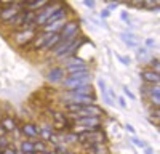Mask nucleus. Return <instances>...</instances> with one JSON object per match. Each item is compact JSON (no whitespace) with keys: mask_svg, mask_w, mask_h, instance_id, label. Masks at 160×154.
Here are the masks:
<instances>
[{"mask_svg":"<svg viewBox=\"0 0 160 154\" xmlns=\"http://www.w3.org/2000/svg\"><path fill=\"white\" fill-rule=\"evenodd\" d=\"M61 8V3H53V5H45L42 10H38L37 13H35V24L37 26H43L45 23H47V19L53 15V13H55L56 10H59Z\"/></svg>","mask_w":160,"mask_h":154,"instance_id":"nucleus-1","label":"nucleus"},{"mask_svg":"<svg viewBox=\"0 0 160 154\" xmlns=\"http://www.w3.org/2000/svg\"><path fill=\"white\" fill-rule=\"evenodd\" d=\"M24 8H26V5H24L22 0H18V2L13 3V5H7V7H3L2 10H0V19H2V21H8L13 16H16L18 13L21 10H24Z\"/></svg>","mask_w":160,"mask_h":154,"instance_id":"nucleus-2","label":"nucleus"},{"mask_svg":"<svg viewBox=\"0 0 160 154\" xmlns=\"http://www.w3.org/2000/svg\"><path fill=\"white\" fill-rule=\"evenodd\" d=\"M61 82H62V85L68 88V90H72V88H75V87H78V85L90 84V82H91V72L87 74V75H83V77H71V75H68V77H66V79H62Z\"/></svg>","mask_w":160,"mask_h":154,"instance_id":"nucleus-3","label":"nucleus"},{"mask_svg":"<svg viewBox=\"0 0 160 154\" xmlns=\"http://www.w3.org/2000/svg\"><path fill=\"white\" fill-rule=\"evenodd\" d=\"M35 38V31L32 29H22L21 32H16L15 34V42L19 45V47H28L32 40Z\"/></svg>","mask_w":160,"mask_h":154,"instance_id":"nucleus-4","label":"nucleus"},{"mask_svg":"<svg viewBox=\"0 0 160 154\" xmlns=\"http://www.w3.org/2000/svg\"><path fill=\"white\" fill-rule=\"evenodd\" d=\"M77 116L78 117H83V116H91V117H102L104 116V111H102V108H99L96 103H93V105H85V106H82V109H80L78 112H77Z\"/></svg>","mask_w":160,"mask_h":154,"instance_id":"nucleus-5","label":"nucleus"},{"mask_svg":"<svg viewBox=\"0 0 160 154\" xmlns=\"http://www.w3.org/2000/svg\"><path fill=\"white\" fill-rule=\"evenodd\" d=\"M142 93L148 95L149 100L152 101V105L155 108H158L160 105V87L158 85H149V84H144L142 87Z\"/></svg>","mask_w":160,"mask_h":154,"instance_id":"nucleus-6","label":"nucleus"},{"mask_svg":"<svg viewBox=\"0 0 160 154\" xmlns=\"http://www.w3.org/2000/svg\"><path fill=\"white\" fill-rule=\"evenodd\" d=\"M74 124L83 125V127H90V128H101V127H102V121H101L99 117H91V116H83V117H78Z\"/></svg>","mask_w":160,"mask_h":154,"instance_id":"nucleus-7","label":"nucleus"},{"mask_svg":"<svg viewBox=\"0 0 160 154\" xmlns=\"http://www.w3.org/2000/svg\"><path fill=\"white\" fill-rule=\"evenodd\" d=\"M21 135L24 138H28V140H35L38 138V127L35 124H31V122H26L21 125Z\"/></svg>","mask_w":160,"mask_h":154,"instance_id":"nucleus-8","label":"nucleus"},{"mask_svg":"<svg viewBox=\"0 0 160 154\" xmlns=\"http://www.w3.org/2000/svg\"><path fill=\"white\" fill-rule=\"evenodd\" d=\"M0 127H2L7 133H13L18 128V122L13 116L7 114V116H2V117H0Z\"/></svg>","mask_w":160,"mask_h":154,"instance_id":"nucleus-9","label":"nucleus"},{"mask_svg":"<svg viewBox=\"0 0 160 154\" xmlns=\"http://www.w3.org/2000/svg\"><path fill=\"white\" fill-rule=\"evenodd\" d=\"M85 42H87V37H78V38H75V40H74V42H72V44L69 45V48L66 50L62 55H61V58H59V59H64V58L68 59V58L74 56V55H75V51H77V50H78L80 47H82V45H83Z\"/></svg>","mask_w":160,"mask_h":154,"instance_id":"nucleus-10","label":"nucleus"},{"mask_svg":"<svg viewBox=\"0 0 160 154\" xmlns=\"http://www.w3.org/2000/svg\"><path fill=\"white\" fill-rule=\"evenodd\" d=\"M141 79H142L144 84L158 85L160 75H158V72H155V71H152V69H146V71H141Z\"/></svg>","mask_w":160,"mask_h":154,"instance_id":"nucleus-11","label":"nucleus"},{"mask_svg":"<svg viewBox=\"0 0 160 154\" xmlns=\"http://www.w3.org/2000/svg\"><path fill=\"white\" fill-rule=\"evenodd\" d=\"M72 34H78V23L77 21H68L62 26V29L59 31L61 38H66V37H69Z\"/></svg>","mask_w":160,"mask_h":154,"instance_id":"nucleus-12","label":"nucleus"},{"mask_svg":"<svg viewBox=\"0 0 160 154\" xmlns=\"http://www.w3.org/2000/svg\"><path fill=\"white\" fill-rule=\"evenodd\" d=\"M68 101L82 103V105H93V103H96V98H95V95H71V93H68Z\"/></svg>","mask_w":160,"mask_h":154,"instance_id":"nucleus-13","label":"nucleus"},{"mask_svg":"<svg viewBox=\"0 0 160 154\" xmlns=\"http://www.w3.org/2000/svg\"><path fill=\"white\" fill-rule=\"evenodd\" d=\"M51 35H53L51 32H42L40 35H35V38H34V40H32L29 45H31L34 50H40V48H42V47L47 44V40H48Z\"/></svg>","mask_w":160,"mask_h":154,"instance_id":"nucleus-14","label":"nucleus"},{"mask_svg":"<svg viewBox=\"0 0 160 154\" xmlns=\"http://www.w3.org/2000/svg\"><path fill=\"white\" fill-rule=\"evenodd\" d=\"M66 24V19H59L55 23H50V24H43L42 32H51V34H59V31L62 29V26Z\"/></svg>","mask_w":160,"mask_h":154,"instance_id":"nucleus-15","label":"nucleus"},{"mask_svg":"<svg viewBox=\"0 0 160 154\" xmlns=\"http://www.w3.org/2000/svg\"><path fill=\"white\" fill-rule=\"evenodd\" d=\"M47 79H48V82H51V84L61 82V80L64 79V69H61V68H53V69L47 74Z\"/></svg>","mask_w":160,"mask_h":154,"instance_id":"nucleus-16","label":"nucleus"},{"mask_svg":"<svg viewBox=\"0 0 160 154\" xmlns=\"http://www.w3.org/2000/svg\"><path fill=\"white\" fill-rule=\"evenodd\" d=\"M68 93H71V95H93V87H91V84H83V85H78L72 90H68Z\"/></svg>","mask_w":160,"mask_h":154,"instance_id":"nucleus-17","label":"nucleus"},{"mask_svg":"<svg viewBox=\"0 0 160 154\" xmlns=\"http://www.w3.org/2000/svg\"><path fill=\"white\" fill-rule=\"evenodd\" d=\"M50 3V0H28L26 2V10H31V11H38V10H42L45 5Z\"/></svg>","mask_w":160,"mask_h":154,"instance_id":"nucleus-18","label":"nucleus"},{"mask_svg":"<svg viewBox=\"0 0 160 154\" xmlns=\"http://www.w3.org/2000/svg\"><path fill=\"white\" fill-rule=\"evenodd\" d=\"M85 152L87 154H109V149L106 146V143L102 145H90L85 148Z\"/></svg>","mask_w":160,"mask_h":154,"instance_id":"nucleus-19","label":"nucleus"},{"mask_svg":"<svg viewBox=\"0 0 160 154\" xmlns=\"http://www.w3.org/2000/svg\"><path fill=\"white\" fill-rule=\"evenodd\" d=\"M55 133V128H53V125H43V127H38V138L43 140L48 143L50 136Z\"/></svg>","mask_w":160,"mask_h":154,"instance_id":"nucleus-20","label":"nucleus"},{"mask_svg":"<svg viewBox=\"0 0 160 154\" xmlns=\"http://www.w3.org/2000/svg\"><path fill=\"white\" fill-rule=\"evenodd\" d=\"M32 141H34V152H37V154H42V152H45L47 149H50V148H48V143H47V141H43V140L35 138V140H32Z\"/></svg>","mask_w":160,"mask_h":154,"instance_id":"nucleus-21","label":"nucleus"},{"mask_svg":"<svg viewBox=\"0 0 160 154\" xmlns=\"http://www.w3.org/2000/svg\"><path fill=\"white\" fill-rule=\"evenodd\" d=\"M61 40H62V38H61V35H59V34H53V35L48 38V40H47V44H45L42 48H45V50H51V48H55Z\"/></svg>","mask_w":160,"mask_h":154,"instance_id":"nucleus-22","label":"nucleus"},{"mask_svg":"<svg viewBox=\"0 0 160 154\" xmlns=\"http://www.w3.org/2000/svg\"><path fill=\"white\" fill-rule=\"evenodd\" d=\"M120 37H122V40H123V44H125L127 47H130V48H136V47H138V40H135V35H133V34L123 32Z\"/></svg>","mask_w":160,"mask_h":154,"instance_id":"nucleus-23","label":"nucleus"},{"mask_svg":"<svg viewBox=\"0 0 160 154\" xmlns=\"http://www.w3.org/2000/svg\"><path fill=\"white\" fill-rule=\"evenodd\" d=\"M82 103H72V101H66L64 103V111L66 112H78L80 109H82Z\"/></svg>","mask_w":160,"mask_h":154,"instance_id":"nucleus-24","label":"nucleus"},{"mask_svg":"<svg viewBox=\"0 0 160 154\" xmlns=\"http://www.w3.org/2000/svg\"><path fill=\"white\" fill-rule=\"evenodd\" d=\"M19 149L22 151V154L34 152V141H32V140H24V141H21Z\"/></svg>","mask_w":160,"mask_h":154,"instance_id":"nucleus-25","label":"nucleus"},{"mask_svg":"<svg viewBox=\"0 0 160 154\" xmlns=\"http://www.w3.org/2000/svg\"><path fill=\"white\" fill-rule=\"evenodd\" d=\"M66 71L69 74L72 72H78V71H88L87 63H80V64H71V66H66Z\"/></svg>","mask_w":160,"mask_h":154,"instance_id":"nucleus-26","label":"nucleus"},{"mask_svg":"<svg viewBox=\"0 0 160 154\" xmlns=\"http://www.w3.org/2000/svg\"><path fill=\"white\" fill-rule=\"evenodd\" d=\"M128 141H131L133 145H135L136 148H141V149H144L146 146H148V143H146L144 140H141V138H136V136H130V140Z\"/></svg>","mask_w":160,"mask_h":154,"instance_id":"nucleus-27","label":"nucleus"},{"mask_svg":"<svg viewBox=\"0 0 160 154\" xmlns=\"http://www.w3.org/2000/svg\"><path fill=\"white\" fill-rule=\"evenodd\" d=\"M117 58L120 59V63H122V64H125V66H128V64L131 63V58L130 56H123V55H118L117 53Z\"/></svg>","mask_w":160,"mask_h":154,"instance_id":"nucleus-28","label":"nucleus"},{"mask_svg":"<svg viewBox=\"0 0 160 154\" xmlns=\"http://www.w3.org/2000/svg\"><path fill=\"white\" fill-rule=\"evenodd\" d=\"M80 63H85V61L80 59V58H75V56L74 58L71 56V58H68V64H66V66H71V64H80Z\"/></svg>","mask_w":160,"mask_h":154,"instance_id":"nucleus-29","label":"nucleus"},{"mask_svg":"<svg viewBox=\"0 0 160 154\" xmlns=\"http://www.w3.org/2000/svg\"><path fill=\"white\" fill-rule=\"evenodd\" d=\"M123 95H125V96H128L130 100H136V95L133 93V92H131V90H130L128 87H123Z\"/></svg>","mask_w":160,"mask_h":154,"instance_id":"nucleus-30","label":"nucleus"},{"mask_svg":"<svg viewBox=\"0 0 160 154\" xmlns=\"http://www.w3.org/2000/svg\"><path fill=\"white\" fill-rule=\"evenodd\" d=\"M101 95H102V100H104L106 105H109V106H112V105H114V100H112L108 93H106V92H104V93H101Z\"/></svg>","mask_w":160,"mask_h":154,"instance_id":"nucleus-31","label":"nucleus"},{"mask_svg":"<svg viewBox=\"0 0 160 154\" xmlns=\"http://www.w3.org/2000/svg\"><path fill=\"white\" fill-rule=\"evenodd\" d=\"M2 154H16V148L13 146V145H10L8 148H5V149L2 151Z\"/></svg>","mask_w":160,"mask_h":154,"instance_id":"nucleus-32","label":"nucleus"},{"mask_svg":"<svg viewBox=\"0 0 160 154\" xmlns=\"http://www.w3.org/2000/svg\"><path fill=\"white\" fill-rule=\"evenodd\" d=\"M152 71H155V72H158V69H160V64H158V58H154L152 59Z\"/></svg>","mask_w":160,"mask_h":154,"instance_id":"nucleus-33","label":"nucleus"},{"mask_svg":"<svg viewBox=\"0 0 160 154\" xmlns=\"http://www.w3.org/2000/svg\"><path fill=\"white\" fill-rule=\"evenodd\" d=\"M117 103H118V106L122 108V109H125V108H127V101H125V98L117 96Z\"/></svg>","mask_w":160,"mask_h":154,"instance_id":"nucleus-34","label":"nucleus"},{"mask_svg":"<svg viewBox=\"0 0 160 154\" xmlns=\"http://www.w3.org/2000/svg\"><path fill=\"white\" fill-rule=\"evenodd\" d=\"M98 87L101 88V93H104L106 90H108V87H106V82L102 79H98Z\"/></svg>","mask_w":160,"mask_h":154,"instance_id":"nucleus-35","label":"nucleus"},{"mask_svg":"<svg viewBox=\"0 0 160 154\" xmlns=\"http://www.w3.org/2000/svg\"><path fill=\"white\" fill-rule=\"evenodd\" d=\"M146 55H148V48H146V47H139L138 48V56L141 58V56H146Z\"/></svg>","mask_w":160,"mask_h":154,"instance_id":"nucleus-36","label":"nucleus"},{"mask_svg":"<svg viewBox=\"0 0 160 154\" xmlns=\"http://www.w3.org/2000/svg\"><path fill=\"white\" fill-rule=\"evenodd\" d=\"M99 16L106 19V18H109V16H111V11H109L108 8H106V10H101V13H99Z\"/></svg>","mask_w":160,"mask_h":154,"instance_id":"nucleus-37","label":"nucleus"},{"mask_svg":"<svg viewBox=\"0 0 160 154\" xmlns=\"http://www.w3.org/2000/svg\"><path fill=\"white\" fill-rule=\"evenodd\" d=\"M83 5L93 10V8H95V0H83Z\"/></svg>","mask_w":160,"mask_h":154,"instance_id":"nucleus-38","label":"nucleus"},{"mask_svg":"<svg viewBox=\"0 0 160 154\" xmlns=\"http://www.w3.org/2000/svg\"><path fill=\"white\" fill-rule=\"evenodd\" d=\"M130 7H141L142 5V0H130Z\"/></svg>","mask_w":160,"mask_h":154,"instance_id":"nucleus-39","label":"nucleus"},{"mask_svg":"<svg viewBox=\"0 0 160 154\" xmlns=\"http://www.w3.org/2000/svg\"><path fill=\"white\" fill-rule=\"evenodd\" d=\"M18 0H0V5H13V3H16Z\"/></svg>","mask_w":160,"mask_h":154,"instance_id":"nucleus-40","label":"nucleus"},{"mask_svg":"<svg viewBox=\"0 0 160 154\" xmlns=\"http://www.w3.org/2000/svg\"><path fill=\"white\" fill-rule=\"evenodd\" d=\"M125 130H127V132H130L131 135H135V132H136V130H135V127H133L131 124H127V125H125Z\"/></svg>","mask_w":160,"mask_h":154,"instance_id":"nucleus-41","label":"nucleus"},{"mask_svg":"<svg viewBox=\"0 0 160 154\" xmlns=\"http://www.w3.org/2000/svg\"><path fill=\"white\" fill-rule=\"evenodd\" d=\"M120 18H122V21H125V23H130V16L127 15V13H125V11L122 13V15H120Z\"/></svg>","mask_w":160,"mask_h":154,"instance_id":"nucleus-42","label":"nucleus"},{"mask_svg":"<svg viewBox=\"0 0 160 154\" xmlns=\"http://www.w3.org/2000/svg\"><path fill=\"white\" fill-rule=\"evenodd\" d=\"M155 45V42L152 40V38H148V40H146V47H154Z\"/></svg>","mask_w":160,"mask_h":154,"instance_id":"nucleus-43","label":"nucleus"},{"mask_svg":"<svg viewBox=\"0 0 160 154\" xmlns=\"http://www.w3.org/2000/svg\"><path fill=\"white\" fill-rule=\"evenodd\" d=\"M117 5H118L117 2H111V5H109V8H108V10H109V11H112V10H115V8H117Z\"/></svg>","mask_w":160,"mask_h":154,"instance_id":"nucleus-44","label":"nucleus"},{"mask_svg":"<svg viewBox=\"0 0 160 154\" xmlns=\"http://www.w3.org/2000/svg\"><path fill=\"white\" fill-rule=\"evenodd\" d=\"M144 152H146V154H154V149L149 148V146H146V148H144Z\"/></svg>","mask_w":160,"mask_h":154,"instance_id":"nucleus-45","label":"nucleus"},{"mask_svg":"<svg viewBox=\"0 0 160 154\" xmlns=\"http://www.w3.org/2000/svg\"><path fill=\"white\" fill-rule=\"evenodd\" d=\"M64 154H77V152H74V151H69V149H68V151H66Z\"/></svg>","mask_w":160,"mask_h":154,"instance_id":"nucleus-46","label":"nucleus"},{"mask_svg":"<svg viewBox=\"0 0 160 154\" xmlns=\"http://www.w3.org/2000/svg\"><path fill=\"white\" fill-rule=\"evenodd\" d=\"M104 2H108V3H111V2H114V0H104Z\"/></svg>","mask_w":160,"mask_h":154,"instance_id":"nucleus-47","label":"nucleus"},{"mask_svg":"<svg viewBox=\"0 0 160 154\" xmlns=\"http://www.w3.org/2000/svg\"><path fill=\"white\" fill-rule=\"evenodd\" d=\"M28 154H37V152H28Z\"/></svg>","mask_w":160,"mask_h":154,"instance_id":"nucleus-48","label":"nucleus"},{"mask_svg":"<svg viewBox=\"0 0 160 154\" xmlns=\"http://www.w3.org/2000/svg\"><path fill=\"white\" fill-rule=\"evenodd\" d=\"M26 2H28V0H26Z\"/></svg>","mask_w":160,"mask_h":154,"instance_id":"nucleus-49","label":"nucleus"},{"mask_svg":"<svg viewBox=\"0 0 160 154\" xmlns=\"http://www.w3.org/2000/svg\"><path fill=\"white\" fill-rule=\"evenodd\" d=\"M154 154H155V152H154Z\"/></svg>","mask_w":160,"mask_h":154,"instance_id":"nucleus-50","label":"nucleus"}]
</instances>
